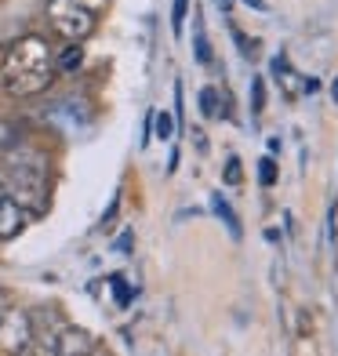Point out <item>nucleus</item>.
Wrapping results in <instances>:
<instances>
[{
    "instance_id": "obj_7",
    "label": "nucleus",
    "mask_w": 338,
    "mask_h": 356,
    "mask_svg": "<svg viewBox=\"0 0 338 356\" xmlns=\"http://www.w3.org/2000/svg\"><path fill=\"white\" fill-rule=\"evenodd\" d=\"M200 113H204L207 120L233 117V113H230V95L218 91V88H204V91H200Z\"/></svg>"
},
{
    "instance_id": "obj_19",
    "label": "nucleus",
    "mask_w": 338,
    "mask_h": 356,
    "mask_svg": "<svg viewBox=\"0 0 338 356\" xmlns=\"http://www.w3.org/2000/svg\"><path fill=\"white\" fill-rule=\"evenodd\" d=\"M8 305H11V298H8V291H4V287H0V313H4V309H8Z\"/></svg>"
},
{
    "instance_id": "obj_15",
    "label": "nucleus",
    "mask_w": 338,
    "mask_h": 356,
    "mask_svg": "<svg viewBox=\"0 0 338 356\" xmlns=\"http://www.w3.org/2000/svg\"><path fill=\"white\" fill-rule=\"evenodd\" d=\"M186 11H189V0H175V8H171V29H175V33H182Z\"/></svg>"
},
{
    "instance_id": "obj_14",
    "label": "nucleus",
    "mask_w": 338,
    "mask_h": 356,
    "mask_svg": "<svg viewBox=\"0 0 338 356\" xmlns=\"http://www.w3.org/2000/svg\"><path fill=\"white\" fill-rule=\"evenodd\" d=\"M259 178H262V186L277 182V160H273V156H262L259 160Z\"/></svg>"
},
{
    "instance_id": "obj_2",
    "label": "nucleus",
    "mask_w": 338,
    "mask_h": 356,
    "mask_svg": "<svg viewBox=\"0 0 338 356\" xmlns=\"http://www.w3.org/2000/svg\"><path fill=\"white\" fill-rule=\"evenodd\" d=\"M0 186L22 207V211H44L47 204V160L33 149H8V160L0 168Z\"/></svg>"
},
{
    "instance_id": "obj_4",
    "label": "nucleus",
    "mask_w": 338,
    "mask_h": 356,
    "mask_svg": "<svg viewBox=\"0 0 338 356\" xmlns=\"http://www.w3.org/2000/svg\"><path fill=\"white\" fill-rule=\"evenodd\" d=\"M29 346H33V316L8 305L0 313V349L11 356H22V353H29Z\"/></svg>"
},
{
    "instance_id": "obj_22",
    "label": "nucleus",
    "mask_w": 338,
    "mask_h": 356,
    "mask_svg": "<svg viewBox=\"0 0 338 356\" xmlns=\"http://www.w3.org/2000/svg\"><path fill=\"white\" fill-rule=\"evenodd\" d=\"M215 4H218L222 11H230V8H233V0H215Z\"/></svg>"
},
{
    "instance_id": "obj_13",
    "label": "nucleus",
    "mask_w": 338,
    "mask_h": 356,
    "mask_svg": "<svg viewBox=\"0 0 338 356\" xmlns=\"http://www.w3.org/2000/svg\"><path fill=\"white\" fill-rule=\"evenodd\" d=\"M266 109V80H251V113Z\"/></svg>"
},
{
    "instance_id": "obj_3",
    "label": "nucleus",
    "mask_w": 338,
    "mask_h": 356,
    "mask_svg": "<svg viewBox=\"0 0 338 356\" xmlns=\"http://www.w3.org/2000/svg\"><path fill=\"white\" fill-rule=\"evenodd\" d=\"M47 19H51V26L73 44L91 37V29H95V11L77 4V0H51V4H47Z\"/></svg>"
},
{
    "instance_id": "obj_12",
    "label": "nucleus",
    "mask_w": 338,
    "mask_h": 356,
    "mask_svg": "<svg viewBox=\"0 0 338 356\" xmlns=\"http://www.w3.org/2000/svg\"><path fill=\"white\" fill-rule=\"evenodd\" d=\"M153 124H156V138H160V142H168V138H171V131H175V120H171V113L156 109V113H153Z\"/></svg>"
},
{
    "instance_id": "obj_11",
    "label": "nucleus",
    "mask_w": 338,
    "mask_h": 356,
    "mask_svg": "<svg viewBox=\"0 0 338 356\" xmlns=\"http://www.w3.org/2000/svg\"><path fill=\"white\" fill-rule=\"evenodd\" d=\"M211 207H215V215H218V218H225V225H230V233H233V236H240V218L230 211V204H225V200L218 197V193L211 197Z\"/></svg>"
},
{
    "instance_id": "obj_5",
    "label": "nucleus",
    "mask_w": 338,
    "mask_h": 356,
    "mask_svg": "<svg viewBox=\"0 0 338 356\" xmlns=\"http://www.w3.org/2000/svg\"><path fill=\"white\" fill-rule=\"evenodd\" d=\"M47 349H51V356H91L95 338H91V331L77 327V323H62V327L47 338Z\"/></svg>"
},
{
    "instance_id": "obj_20",
    "label": "nucleus",
    "mask_w": 338,
    "mask_h": 356,
    "mask_svg": "<svg viewBox=\"0 0 338 356\" xmlns=\"http://www.w3.org/2000/svg\"><path fill=\"white\" fill-rule=\"evenodd\" d=\"M248 8H255V11H266V0H244Z\"/></svg>"
},
{
    "instance_id": "obj_10",
    "label": "nucleus",
    "mask_w": 338,
    "mask_h": 356,
    "mask_svg": "<svg viewBox=\"0 0 338 356\" xmlns=\"http://www.w3.org/2000/svg\"><path fill=\"white\" fill-rule=\"evenodd\" d=\"M22 142V131H19V124H11V120H0V153H8L15 149V145Z\"/></svg>"
},
{
    "instance_id": "obj_1",
    "label": "nucleus",
    "mask_w": 338,
    "mask_h": 356,
    "mask_svg": "<svg viewBox=\"0 0 338 356\" xmlns=\"http://www.w3.org/2000/svg\"><path fill=\"white\" fill-rule=\"evenodd\" d=\"M51 80H55V55L47 40L37 33L19 37L0 58V88L15 95V99H29V95L47 91Z\"/></svg>"
},
{
    "instance_id": "obj_18",
    "label": "nucleus",
    "mask_w": 338,
    "mask_h": 356,
    "mask_svg": "<svg viewBox=\"0 0 338 356\" xmlns=\"http://www.w3.org/2000/svg\"><path fill=\"white\" fill-rule=\"evenodd\" d=\"M109 284H113V287H117V302H120V305H127V302H131V291H127V284H124L120 277H113Z\"/></svg>"
},
{
    "instance_id": "obj_6",
    "label": "nucleus",
    "mask_w": 338,
    "mask_h": 356,
    "mask_svg": "<svg viewBox=\"0 0 338 356\" xmlns=\"http://www.w3.org/2000/svg\"><path fill=\"white\" fill-rule=\"evenodd\" d=\"M22 225H26V211L8 197L4 189H0V240L19 236V233H22Z\"/></svg>"
},
{
    "instance_id": "obj_9",
    "label": "nucleus",
    "mask_w": 338,
    "mask_h": 356,
    "mask_svg": "<svg viewBox=\"0 0 338 356\" xmlns=\"http://www.w3.org/2000/svg\"><path fill=\"white\" fill-rule=\"evenodd\" d=\"M80 62H84V51H80V44L70 40V44L55 55V73H73V70H80Z\"/></svg>"
},
{
    "instance_id": "obj_17",
    "label": "nucleus",
    "mask_w": 338,
    "mask_h": 356,
    "mask_svg": "<svg viewBox=\"0 0 338 356\" xmlns=\"http://www.w3.org/2000/svg\"><path fill=\"white\" fill-rule=\"evenodd\" d=\"M240 178H244V175H240V160L230 156V160H225V182H230V186H240Z\"/></svg>"
},
{
    "instance_id": "obj_16",
    "label": "nucleus",
    "mask_w": 338,
    "mask_h": 356,
    "mask_svg": "<svg viewBox=\"0 0 338 356\" xmlns=\"http://www.w3.org/2000/svg\"><path fill=\"white\" fill-rule=\"evenodd\" d=\"M193 44H197V62H211V47H207V37H204V29H197V33H193Z\"/></svg>"
},
{
    "instance_id": "obj_21",
    "label": "nucleus",
    "mask_w": 338,
    "mask_h": 356,
    "mask_svg": "<svg viewBox=\"0 0 338 356\" xmlns=\"http://www.w3.org/2000/svg\"><path fill=\"white\" fill-rule=\"evenodd\" d=\"M331 99H335V106H338V76L331 80Z\"/></svg>"
},
{
    "instance_id": "obj_8",
    "label": "nucleus",
    "mask_w": 338,
    "mask_h": 356,
    "mask_svg": "<svg viewBox=\"0 0 338 356\" xmlns=\"http://www.w3.org/2000/svg\"><path fill=\"white\" fill-rule=\"evenodd\" d=\"M273 76L284 84V91H287V99H298V95L305 91V76H298L291 66H287V58H277L273 62Z\"/></svg>"
}]
</instances>
